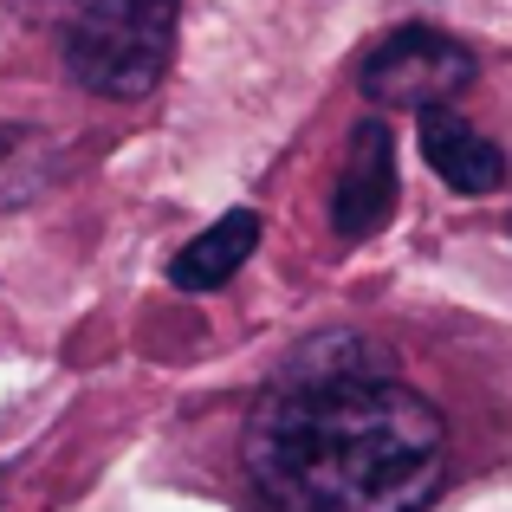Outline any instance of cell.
<instances>
[{
    "label": "cell",
    "instance_id": "277c9868",
    "mask_svg": "<svg viewBox=\"0 0 512 512\" xmlns=\"http://www.w3.org/2000/svg\"><path fill=\"white\" fill-rule=\"evenodd\" d=\"M389 214H396V143H389L383 117H363L350 130V156L338 175V195H331V227L344 240H370L383 234Z\"/></svg>",
    "mask_w": 512,
    "mask_h": 512
},
{
    "label": "cell",
    "instance_id": "3957f363",
    "mask_svg": "<svg viewBox=\"0 0 512 512\" xmlns=\"http://www.w3.org/2000/svg\"><path fill=\"white\" fill-rule=\"evenodd\" d=\"M480 72V59L441 26H396L383 33L357 65V85L370 104H454V91H467Z\"/></svg>",
    "mask_w": 512,
    "mask_h": 512
},
{
    "label": "cell",
    "instance_id": "6da1fadb",
    "mask_svg": "<svg viewBox=\"0 0 512 512\" xmlns=\"http://www.w3.org/2000/svg\"><path fill=\"white\" fill-rule=\"evenodd\" d=\"M240 467L266 512H422L448 487V428L363 344H312L253 402Z\"/></svg>",
    "mask_w": 512,
    "mask_h": 512
},
{
    "label": "cell",
    "instance_id": "5b68a950",
    "mask_svg": "<svg viewBox=\"0 0 512 512\" xmlns=\"http://www.w3.org/2000/svg\"><path fill=\"white\" fill-rule=\"evenodd\" d=\"M415 137H422L428 169H435L454 195H500V182H506L500 143H487L454 104H422V111H415Z\"/></svg>",
    "mask_w": 512,
    "mask_h": 512
},
{
    "label": "cell",
    "instance_id": "8992f818",
    "mask_svg": "<svg viewBox=\"0 0 512 512\" xmlns=\"http://www.w3.org/2000/svg\"><path fill=\"white\" fill-rule=\"evenodd\" d=\"M253 247H260V214H253V208H227L221 221L201 227V234L169 260V286L195 292V299H201V292H221L227 279L253 260Z\"/></svg>",
    "mask_w": 512,
    "mask_h": 512
},
{
    "label": "cell",
    "instance_id": "7a4b0ae2",
    "mask_svg": "<svg viewBox=\"0 0 512 512\" xmlns=\"http://www.w3.org/2000/svg\"><path fill=\"white\" fill-rule=\"evenodd\" d=\"M175 20L182 0H72L65 72L117 104L150 98L175 59Z\"/></svg>",
    "mask_w": 512,
    "mask_h": 512
}]
</instances>
